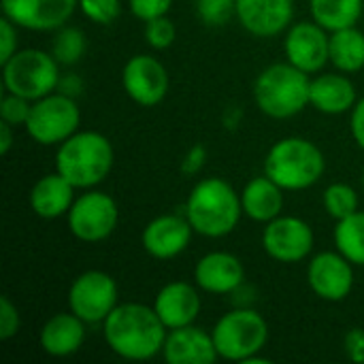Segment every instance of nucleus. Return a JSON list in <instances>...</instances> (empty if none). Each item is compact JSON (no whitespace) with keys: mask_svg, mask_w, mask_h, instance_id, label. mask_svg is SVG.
<instances>
[{"mask_svg":"<svg viewBox=\"0 0 364 364\" xmlns=\"http://www.w3.org/2000/svg\"><path fill=\"white\" fill-rule=\"evenodd\" d=\"M13 128L15 126H11L6 122H0V154L2 156H6L11 151V147H13Z\"/></svg>","mask_w":364,"mask_h":364,"instance_id":"41","label":"nucleus"},{"mask_svg":"<svg viewBox=\"0 0 364 364\" xmlns=\"http://www.w3.org/2000/svg\"><path fill=\"white\" fill-rule=\"evenodd\" d=\"M85 326L87 324L70 309L51 316L38 333L41 350L51 358H68L77 354L85 341Z\"/></svg>","mask_w":364,"mask_h":364,"instance_id":"21","label":"nucleus"},{"mask_svg":"<svg viewBox=\"0 0 364 364\" xmlns=\"http://www.w3.org/2000/svg\"><path fill=\"white\" fill-rule=\"evenodd\" d=\"M343 350L352 363L364 364V328H352L346 333Z\"/></svg>","mask_w":364,"mask_h":364,"instance_id":"38","label":"nucleus"},{"mask_svg":"<svg viewBox=\"0 0 364 364\" xmlns=\"http://www.w3.org/2000/svg\"><path fill=\"white\" fill-rule=\"evenodd\" d=\"M79 0H2V13L15 26L34 32H55L66 26Z\"/></svg>","mask_w":364,"mask_h":364,"instance_id":"15","label":"nucleus"},{"mask_svg":"<svg viewBox=\"0 0 364 364\" xmlns=\"http://www.w3.org/2000/svg\"><path fill=\"white\" fill-rule=\"evenodd\" d=\"M122 85L132 102L141 107H156L166 98L171 77L166 66L158 58L149 53H139L124 64Z\"/></svg>","mask_w":364,"mask_h":364,"instance_id":"13","label":"nucleus"},{"mask_svg":"<svg viewBox=\"0 0 364 364\" xmlns=\"http://www.w3.org/2000/svg\"><path fill=\"white\" fill-rule=\"evenodd\" d=\"M243 282V262L230 252H209L194 267V284L207 294H235Z\"/></svg>","mask_w":364,"mask_h":364,"instance_id":"18","label":"nucleus"},{"mask_svg":"<svg viewBox=\"0 0 364 364\" xmlns=\"http://www.w3.org/2000/svg\"><path fill=\"white\" fill-rule=\"evenodd\" d=\"M294 17V0H237L239 23L258 38L286 32Z\"/></svg>","mask_w":364,"mask_h":364,"instance_id":"17","label":"nucleus"},{"mask_svg":"<svg viewBox=\"0 0 364 364\" xmlns=\"http://www.w3.org/2000/svg\"><path fill=\"white\" fill-rule=\"evenodd\" d=\"M363 192H364V171H363Z\"/></svg>","mask_w":364,"mask_h":364,"instance_id":"42","label":"nucleus"},{"mask_svg":"<svg viewBox=\"0 0 364 364\" xmlns=\"http://www.w3.org/2000/svg\"><path fill=\"white\" fill-rule=\"evenodd\" d=\"M162 358L168 364H213L220 354L215 350L213 335L190 324L168 331Z\"/></svg>","mask_w":364,"mask_h":364,"instance_id":"20","label":"nucleus"},{"mask_svg":"<svg viewBox=\"0 0 364 364\" xmlns=\"http://www.w3.org/2000/svg\"><path fill=\"white\" fill-rule=\"evenodd\" d=\"M70 235L81 243H100L109 239L119 224V207L113 196L92 188L75 198L66 213Z\"/></svg>","mask_w":364,"mask_h":364,"instance_id":"9","label":"nucleus"},{"mask_svg":"<svg viewBox=\"0 0 364 364\" xmlns=\"http://www.w3.org/2000/svg\"><path fill=\"white\" fill-rule=\"evenodd\" d=\"M205 164H207V147L200 145V143H194V145L186 151V156H183L179 168H181L183 175L192 177V175H198V173L205 168Z\"/></svg>","mask_w":364,"mask_h":364,"instance_id":"37","label":"nucleus"},{"mask_svg":"<svg viewBox=\"0 0 364 364\" xmlns=\"http://www.w3.org/2000/svg\"><path fill=\"white\" fill-rule=\"evenodd\" d=\"M75 186L64 179L58 171L43 175L30 190L28 203L34 215L41 220H58L66 215L75 203Z\"/></svg>","mask_w":364,"mask_h":364,"instance_id":"23","label":"nucleus"},{"mask_svg":"<svg viewBox=\"0 0 364 364\" xmlns=\"http://www.w3.org/2000/svg\"><path fill=\"white\" fill-rule=\"evenodd\" d=\"M194 228L190 226L186 215H158L145 224L141 232V245L147 256L156 260H173L183 254L192 241Z\"/></svg>","mask_w":364,"mask_h":364,"instance_id":"16","label":"nucleus"},{"mask_svg":"<svg viewBox=\"0 0 364 364\" xmlns=\"http://www.w3.org/2000/svg\"><path fill=\"white\" fill-rule=\"evenodd\" d=\"M143 34H145V41H147V45L151 49L164 51L175 43L177 30H175L173 19H168V15H162V17L145 21V32Z\"/></svg>","mask_w":364,"mask_h":364,"instance_id":"31","label":"nucleus"},{"mask_svg":"<svg viewBox=\"0 0 364 364\" xmlns=\"http://www.w3.org/2000/svg\"><path fill=\"white\" fill-rule=\"evenodd\" d=\"M198 290V286H192L188 282H171L158 290L154 299V309L168 331L196 322L203 307Z\"/></svg>","mask_w":364,"mask_h":364,"instance_id":"19","label":"nucleus"},{"mask_svg":"<svg viewBox=\"0 0 364 364\" xmlns=\"http://www.w3.org/2000/svg\"><path fill=\"white\" fill-rule=\"evenodd\" d=\"M32 111V100L6 92L0 100V122H6L11 126H26Z\"/></svg>","mask_w":364,"mask_h":364,"instance_id":"33","label":"nucleus"},{"mask_svg":"<svg viewBox=\"0 0 364 364\" xmlns=\"http://www.w3.org/2000/svg\"><path fill=\"white\" fill-rule=\"evenodd\" d=\"M322 203H324L326 213L339 222V220H346L358 211V192L350 183L335 181L324 190Z\"/></svg>","mask_w":364,"mask_h":364,"instance_id":"29","label":"nucleus"},{"mask_svg":"<svg viewBox=\"0 0 364 364\" xmlns=\"http://www.w3.org/2000/svg\"><path fill=\"white\" fill-rule=\"evenodd\" d=\"M363 9L364 0H309L311 19L328 32L356 26Z\"/></svg>","mask_w":364,"mask_h":364,"instance_id":"26","label":"nucleus"},{"mask_svg":"<svg viewBox=\"0 0 364 364\" xmlns=\"http://www.w3.org/2000/svg\"><path fill=\"white\" fill-rule=\"evenodd\" d=\"M350 132L356 145L364 151V98H358V102L350 111Z\"/></svg>","mask_w":364,"mask_h":364,"instance_id":"39","label":"nucleus"},{"mask_svg":"<svg viewBox=\"0 0 364 364\" xmlns=\"http://www.w3.org/2000/svg\"><path fill=\"white\" fill-rule=\"evenodd\" d=\"M194 11L200 23L220 28L237 17V0H194Z\"/></svg>","mask_w":364,"mask_h":364,"instance_id":"30","label":"nucleus"},{"mask_svg":"<svg viewBox=\"0 0 364 364\" xmlns=\"http://www.w3.org/2000/svg\"><path fill=\"white\" fill-rule=\"evenodd\" d=\"M358 102V92L346 73H322L311 79L309 105L324 115H343Z\"/></svg>","mask_w":364,"mask_h":364,"instance_id":"22","label":"nucleus"},{"mask_svg":"<svg viewBox=\"0 0 364 364\" xmlns=\"http://www.w3.org/2000/svg\"><path fill=\"white\" fill-rule=\"evenodd\" d=\"M60 77V62L51 51L43 49H17L15 55L2 64L4 90L32 102L58 92Z\"/></svg>","mask_w":364,"mask_h":364,"instance_id":"7","label":"nucleus"},{"mask_svg":"<svg viewBox=\"0 0 364 364\" xmlns=\"http://www.w3.org/2000/svg\"><path fill=\"white\" fill-rule=\"evenodd\" d=\"M81 126V111L73 96L62 92H51L32 102L30 117L26 122L28 136L43 145H62L68 136H73Z\"/></svg>","mask_w":364,"mask_h":364,"instance_id":"8","label":"nucleus"},{"mask_svg":"<svg viewBox=\"0 0 364 364\" xmlns=\"http://www.w3.org/2000/svg\"><path fill=\"white\" fill-rule=\"evenodd\" d=\"M173 6V0H128V9L130 13L141 19L143 23L162 15H168Z\"/></svg>","mask_w":364,"mask_h":364,"instance_id":"35","label":"nucleus"},{"mask_svg":"<svg viewBox=\"0 0 364 364\" xmlns=\"http://www.w3.org/2000/svg\"><path fill=\"white\" fill-rule=\"evenodd\" d=\"M331 64L346 75L360 73L364 68V32L356 26L331 32Z\"/></svg>","mask_w":364,"mask_h":364,"instance_id":"25","label":"nucleus"},{"mask_svg":"<svg viewBox=\"0 0 364 364\" xmlns=\"http://www.w3.org/2000/svg\"><path fill=\"white\" fill-rule=\"evenodd\" d=\"M326 171L324 151L309 139L286 136L273 143L264 158V175L286 192L314 188Z\"/></svg>","mask_w":364,"mask_h":364,"instance_id":"4","label":"nucleus"},{"mask_svg":"<svg viewBox=\"0 0 364 364\" xmlns=\"http://www.w3.org/2000/svg\"><path fill=\"white\" fill-rule=\"evenodd\" d=\"M335 247L354 267H364V211H356L346 220H339L333 232Z\"/></svg>","mask_w":364,"mask_h":364,"instance_id":"27","label":"nucleus"},{"mask_svg":"<svg viewBox=\"0 0 364 364\" xmlns=\"http://www.w3.org/2000/svg\"><path fill=\"white\" fill-rule=\"evenodd\" d=\"M211 335L220 358L250 364L269 341V324L256 309L237 307L215 322Z\"/></svg>","mask_w":364,"mask_h":364,"instance_id":"6","label":"nucleus"},{"mask_svg":"<svg viewBox=\"0 0 364 364\" xmlns=\"http://www.w3.org/2000/svg\"><path fill=\"white\" fill-rule=\"evenodd\" d=\"M17 28L9 17L0 19V64L11 60L17 51Z\"/></svg>","mask_w":364,"mask_h":364,"instance_id":"36","label":"nucleus"},{"mask_svg":"<svg viewBox=\"0 0 364 364\" xmlns=\"http://www.w3.org/2000/svg\"><path fill=\"white\" fill-rule=\"evenodd\" d=\"M316 245L314 228L296 215H279L264 224L262 250L269 258L284 264L303 262Z\"/></svg>","mask_w":364,"mask_h":364,"instance_id":"11","label":"nucleus"},{"mask_svg":"<svg viewBox=\"0 0 364 364\" xmlns=\"http://www.w3.org/2000/svg\"><path fill=\"white\" fill-rule=\"evenodd\" d=\"M81 90H83V83H81V79L77 77V75H68V79H64V77H60V83H58V92H62V94H68V96H79L81 94Z\"/></svg>","mask_w":364,"mask_h":364,"instance_id":"40","label":"nucleus"},{"mask_svg":"<svg viewBox=\"0 0 364 364\" xmlns=\"http://www.w3.org/2000/svg\"><path fill=\"white\" fill-rule=\"evenodd\" d=\"M183 215L200 237H228L243 218L241 194L222 177H205L190 190Z\"/></svg>","mask_w":364,"mask_h":364,"instance_id":"2","label":"nucleus"},{"mask_svg":"<svg viewBox=\"0 0 364 364\" xmlns=\"http://www.w3.org/2000/svg\"><path fill=\"white\" fill-rule=\"evenodd\" d=\"M286 60L307 75H318L331 62V32L320 23L296 21L284 36Z\"/></svg>","mask_w":364,"mask_h":364,"instance_id":"12","label":"nucleus"},{"mask_svg":"<svg viewBox=\"0 0 364 364\" xmlns=\"http://www.w3.org/2000/svg\"><path fill=\"white\" fill-rule=\"evenodd\" d=\"M115 151L111 141L96 130H77L55 151V171L77 190H92L113 168Z\"/></svg>","mask_w":364,"mask_h":364,"instance_id":"3","label":"nucleus"},{"mask_svg":"<svg viewBox=\"0 0 364 364\" xmlns=\"http://www.w3.org/2000/svg\"><path fill=\"white\" fill-rule=\"evenodd\" d=\"M311 292L326 303H341L354 290V264L341 252H320L307 264Z\"/></svg>","mask_w":364,"mask_h":364,"instance_id":"14","label":"nucleus"},{"mask_svg":"<svg viewBox=\"0 0 364 364\" xmlns=\"http://www.w3.org/2000/svg\"><path fill=\"white\" fill-rule=\"evenodd\" d=\"M79 11L90 21L109 26L122 15V0H79Z\"/></svg>","mask_w":364,"mask_h":364,"instance_id":"32","label":"nucleus"},{"mask_svg":"<svg viewBox=\"0 0 364 364\" xmlns=\"http://www.w3.org/2000/svg\"><path fill=\"white\" fill-rule=\"evenodd\" d=\"M311 77L296 66L275 62L267 66L254 81L256 107L273 119H290L309 105Z\"/></svg>","mask_w":364,"mask_h":364,"instance_id":"5","label":"nucleus"},{"mask_svg":"<svg viewBox=\"0 0 364 364\" xmlns=\"http://www.w3.org/2000/svg\"><path fill=\"white\" fill-rule=\"evenodd\" d=\"M21 326V318H19V309L17 305L9 299L2 296L0 299V341H11Z\"/></svg>","mask_w":364,"mask_h":364,"instance_id":"34","label":"nucleus"},{"mask_svg":"<svg viewBox=\"0 0 364 364\" xmlns=\"http://www.w3.org/2000/svg\"><path fill=\"white\" fill-rule=\"evenodd\" d=\"M87 49V38L83 30L75 26H62L55 30V36L51 41V53L60 62V66H73L77 64Z\"/></svg>","mask_w":364,"mask_h":364,"instance_id":"28","label":"nucleus"},{"mask_svg":"<svg viewBox=\"0 0 364 364\" xmlns=\"http://www.w3.org/2000/svg\"><path fill=\"white\" fill-rule=\"evenodd\" d=\"M117 305V282L105 271H85L68 288V309L85 324H102Z\"/></svg>","mask_w":364,"mask_h":364,"instance_id":"10","label":"nucleus"},{"mask_svg":"<svg viewBox=\"0 0 364 364\" xmlns=\"http://www.w3.org/2000/svg\"><path fill=\"white\" fill-rule=\"evenodd\" d=\"M109 350L124 360H151L162 354L168 328L158 318L154 305L119 303L102 322Z\"/></svg>","mask_w":364,"mask_h":364,"instance_id":"1","label":"nucleus"},{"mask_svg":"<svg viewBox=\"0 0 364 364\" xmlns=\"http://www.w3.org/2000/svg\"><path fill=\"white\" fill-rule=\"evenodd\" d=\"M284 188L277 186L271 177L260 175L245 183L241 190L243 215L258 224H269L279 218L284 211Z\"/></svg>","mask_w":364,"mask_h":364,"instance_id":"24","label":"nucleus"}]
</instances>
